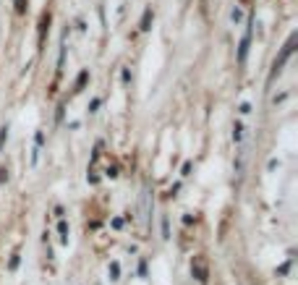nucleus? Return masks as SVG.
<instances>
[{"label":"nucleus","instance_id":"nucleus-12","mask_svg":"<svg viewBox=\"0 0 298 285\" xmlns=\"http://www.w3.org/2000/svg\"><path fill=\"white\" fill-rule=\"evenodd\" d=\"M26 5H29V0H18V3H16V11H18V13H24V11H26Z\"/></svg>","mask_w":298,"mask_h":285},{"label":"nucleus","instance_id":"nucleus-15","mask_svg":"<svg viewBox=\"0 0 298 285\" xmlns=\"http://www.w3.org/2000/svg\"><path fill=\"white\" fill-rule=\"evenodd\" d=\"M97 107H99V99H92V102H89V113H97Z\"/></svg>","mask_w":298,"mask_h":285},{"label":"nucleus","instance_id":"nucleus-3","mask_svg":"<svg viewBox=\"0 0 298 285\" xmlns=\"http://www.w3.org/2000/svg\"><path fill=\"white\" fill-rule=\"evenodd\" d=\"M293 47H296V34H291V39H288V42H285V47H283V55L277 58V63H275V68H277V71H280V68L285 66V60L293 55Z\"/></svg>","mask_w":298,"mask_h":285},{"label":"nucleus","instance_id":"nucleus-8","mask_svg":"<svg viewBox=\"0 0 298 285\" xmlns=\"http://www.w3.org/2000/svg\"><path fill=\"white\" fill-rule=\"evenodd\" d=\"M241 18H243V11H241V8H238V5H235V8H233V11H230V21H233V24H238V21H241Z\"/></svg>","mask_w":298,"mask_h":285},{"label":"nucleus","instance_id":"nucleus-5","mask_svg":"<svg viewBox=\"0 0 298 285\" xmlns=\"http://www.w3.org/2000/svg\"><path fill=\"white\" fill-rule=\"evenodd\" d=\"M58 233H60V243H63V246H68V222H66V220L58 222Z\"/></svg>","mask_w":298,"mask_h":285},{"label":"nucleus","instance_id":"nucleus-16","mask_svg":"<svg viewBox=\"0 0 298 285\" xmlns=\"http://www.w3.org/2000/svg\"><path fill=\"white\" fill-rule=\"evenodd\" d=\"M5 181H8V170H5V168H0V186H3Z\"/></svg>","mask_w":298,"mask_h":285},{"label":"nucleus","instance_id":"nucleus-2","mask_svg":"<svg viewBox=\"0 0 298 285\" xmlns=\"http://www.w3.org/2000/svg\"><path fill=\"white\" fill-rule=\"evenodd\" d=\"M191 272H194V278H197L201 285L207 283V278H209V270H207V262H204L201 257H194L191 259Z\"/></svg>","mask_w":298,"mask_h":285},{"label":"nucleus","instance_id":"nucleus-14","mask_svg":"<svg viewBox=\"0 0 298 285\" xmlns=\"http://www.w3.org/2000/svg\"><path fill=\"white\" fill-rule=\"evenodd\" d=\"M120 79H123V84H128V81H131V71H128V68H123V74H120Z\"/></svg>","mask_w":298,"mask_h":285},{"label":"nucleus","instance_id":"nucleus-7","mask_svg":"<svg viewBox=\"0 0 298 285\" xmlns=\"http://www.w3.org/2000/svg\"><path fill=\"white\" fill-rule=\"evenodd\" d=\"M87 81H89V71H81V74H79V79H76V84H74V92H81V89H84V84H87Z\"/></svg>","mask_w":298,"mask_h":285},{"label":"nucleus","instance_id":"nucleus-9","mask_svg":"<svg viewBox=\"0 0 298 285\" xmlns=\"http://www.w3.org/2000/svg\"><path fill=\"white\" fill-rule=\"evenodd\" d=\"M118 275H120V264L110 262V280H118Z\"/></svg>","mask_w":298,"mask_h":285},{"label":"nucleus","instance_id":"nucleus-10","mask_svg":"<svg viewBox=\"0 0 298 285\" xmlns=\"http://www.w3.org/2000/svg\"><path fill=\"white\" fill-rule=\"evenodd\" d=\"M162 238H170V225H168V217H162Z\"/></svg>","mask_w":298,"mask_h":285},{"label":"nucleus","instance_id":"nucleus-1","mask_svg":"<svg viewBox=\"0 0 298 285\" xmlns=\"http://www.w3.org/2000/svg\"><path fill=\"white\" fill-rule=\"evenodd\" d=\"M251 34H254V18H249V24H246V34L238 45V63L243 66L246 63V53H249V45H251Z\"/></svg>","mask_w":298,"mask_h":285},{"label":"nucleus","instance_id":"nucleus-11","mask_svg":"<svg viewBox=\"0 0 298 285\" xmlns=\"http://www.w3.org/2000/svg\"><path fill=\"white\" fill-rule=\"evenodd\" d=\"M5 141H8V126H3V128H0V149L5 147Z\"/></svg>","mask_w":298,"mask_h":285},{"label":"nucleus","instance_id":"nucleus-13","mask_svg":"<svg viewBox=\"0 0 298 285\" xmlns=\"http://www.w3.org/2000/svg\"><path fill=\"white\" fill-rule=\"evenodd\" d=\"M238 113H241V115H249V113H251V105H249V102H243V105L238 107Z\"/></svg>","mask_w":298,"mask_h":285},{"label":"nucleus","instance_id":"nucleus-6","mask_svg":"<svg viewBox=\"0 0 298 285\" xmlns=\"http://www.w3.org/2000/svg\"><path fill=\"white\" fill-rule=\"evenodd\" d=\"M233 141H235V144H241V141H243V123H238V120L233 123Z\"/></svg>","mask_w":298,"mask_h":285},{"label":"nucleus","instance_id":"nucleus-4","mask_svg":"<svg viewBox=\"0 0 298 285\" xmlns=\"http://www.w3.org/2000/svg\"><path fill=\"white\" fill-rule=\"evenodd\" d=\"M152 21H155V11H152V8H147V11H144V16H141V32H149L152 29Z\"/></svg>","mask_w":298,"mask_h":285}]
</instances>
